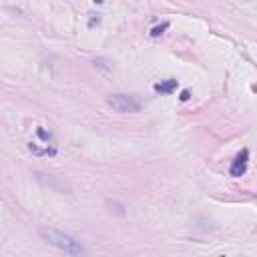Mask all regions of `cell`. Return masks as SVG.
I'll use <instances>...</instances> for the list:
<instances>
[{
    "label": "cell",
    "instance_id": "obj_1",
    "mask_svg": "<svg viewBox=\"0 0 257 257\" xmlns=\"http://www.w3.org/2000/svg\"><path fill=\"white\" fill-rule=\"evenodd\" d=\"M40 237L48 245H53V247L65 251L71 257H85L86 255V249L83 247V243L77 237H73V235H69L65 231H59V229H53V227H42L40 229Z\"/></svg>",
    "mask_w": 257,
    "mask_h": 257
},
{
    "label": "cell",
    "instance_id": "obj_4",
    "mask_svg": "<svg viewBox=\"0 0 257 257\" xmlns=\"http://www.w3.org/2000/svg\"><path fill=\"white\" fill-rule=\"evenodd\" d=\"M177 86H179V81L177 79H165V81H161V83H155V92H161V94H171V92H175L177 90Z\"/></svg>",
    "mask_w": 257,
    "mask_h": 257
},
{
    "label": "cell",
    "instance_id": "obj_7",
    "mask_svg": "<svg viewBox=\"0 0 257 257\" xmlns=\"http://www.w3.org/2000/svg\"><path fill=\"white\" fill-rule=\"evenodd\" d=\"M189 96H191V92H189V90H183V92H181V100H183V102H187V100H189Z\"/></svg>",
    "mask_w": 257,
    "mask_h": 257
},
{
    "label": "cell",
    "instance_id": "obj_6",
    "mask_svg": "<svg viewBox=\"0 0 257 257\" xmlns=\"http://www.w3.org/2000/svg\"><path fill=\"white\" fill-rule=\"evenodd\" d=\"M36 135H38V137H40L42 141H46V143L50 141V133H46V131H44L42 127H38V129H36Z\"/></svg>",
    "mask_w": 257,
    "mask_h": 257
},
{
    "label": "cell",
    "instance_id": "obj_5",
    "mask_svg": "<svg viewBox=\"0 0 257 257\" xmlns=\"http://www.w3.org/2000/svg\"><path fill=\"white\" fill-rule=\"evenodd\" d=\"M169 28V22H163L161 26H155L151 30V36H159V34H163V30H167Z\"/></svg>",
    "mask_w": 257,
    "mask_h": 257
},
{
    "label": "cell",
    "instance_id": "obj_8",
    "mask_svg": "<svg viewBox=\"0 0 257 257\" xmlns=\"http://www.w3.org/2000/svg\"><path fill=\"white\" fill-rule=\"evenodd\" d=\"M223 257H225V255H223Z\"/></svg>",
    "mask_w": 257,
    "mask_h": 257
},
{
    "label": "cell",
    "instance_id": "obj_3",
    "mask_svg": "<svg viewBox=\"0 0 257 257\" xmlns=\"http://www.w3.org/2000/svg\"><path fill=\"white\" fill-rule=\"evenodd\" d=\"M247 163H249V151L247 149H243L239 155L235 157V161L231 163V167H229V175L231 177H241V175H245V171H247Z\"/></svg>",
    "mask_w": 257,
    "mask_h": 257
},
{
    "label": "cell",
    "instance_id": "obj_2",
    "mask_svg": "<svg viewBox=\"0 0 257 257\" xmlns=\"http://www.w3.org/2000/svg\"><path fill=\"white\" fill-rule=\"evenodd\" d=\"M109 107L121 115H133L143 109V102L135 94H111L109 96Z\"/></svg>",
    "mask_w": 257,
    "mask_h": 257
}]
</instances>
